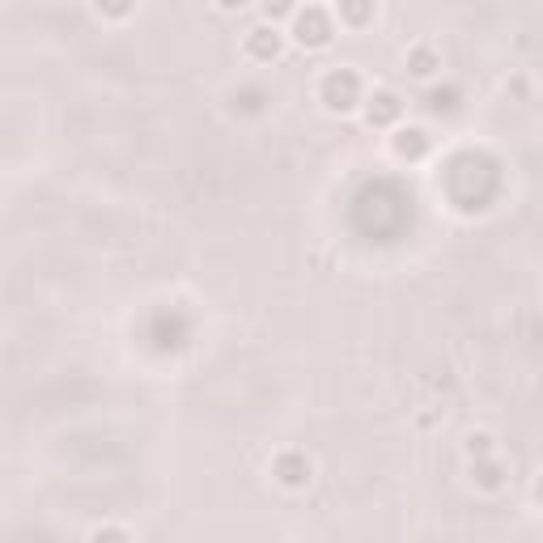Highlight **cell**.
Wrapping results in <instances>:
<instances>
[{"instance_id": "cell-2", "label": "cell", "mask_w": 543, "mask_h": 543, "mask_svg": "<svg viewBox=\"0 0 543 543\" xmlns=\"http://www.w3.org/2000/svg\"><path fill=\"white\" fill-rule=\"evenodd\" d=\"M297 38L306 43V47H323L327 43V21H323V13H301L297 17Z\"/></svg>"}, {"instance_id": "cell-3", "label": "cell", "mask_w": 543, "mask_h": 543, "mask_svg": "<svg viewBox=\"0 0 543 543\" xmlns=\"http://www.w3.org/2000/svg\"><path fill=\"white\" fill-rule=\"evenodd\" d=\"M395 115H399L395 93H378V98H369V123H386V119H395Z\"/></svg>"}, {"instance_id": "cell-1", "label": "cell", "mask_w": 543, "mask_h": 543, "mask_svg": "<svg viewBox=\"0 0 543 543\" xmlns=\"http://www.w3.org/2000/svg\"><path fill=\"white\" fill-rule=\"evenodd\" d=\"M327 106H336V110H348L353 102H357V81H353V73H336V77H327Z\"/></svg>"}, {"instance_id": "cell-7", "label": "cell", "mask_w": 543, "mask_h": 543, "mask_svg": "<svg viewBox=\"0 0 543 543\" xmlns=\"http://www.w3.org/2000/svg\"><path fill=\"white\" fill-rule=\"evenodd\" d=\"M221 4H225V9H234V4H242V0H221Z\"/></svg>"}, {"instance_id": "cell-6", "label": "cell", "mask_w": 543, "mask_h": 543, "mask_svg": "<svg viewBox=\"0 0 543 543\" xmlns=\"http://www.w3.org/2000/svg\"><path fill=\"white\" fill-rule=\"evenodd\" d=\"M284 9H289L284 0H268V13H284Z\"/></svg>"}, {"instance_id": "cell-4", "label": "cell", "mask_w": 543, "mask_h": 543, "mask_svg": "<svg viewBox=\"0 0 543 543\" xmlns=\"http://www.w3.org/2000/svg\"><path fill=\"white\" fill-rule=\"evenodd\" d=\"M412 73H416V77H429V73H433V56H429V51H416V56H412Z\"/></svg>"}, {"instance_id": "cell-5", "label": "cell", "mask_w": 543, "mask_h": 543, "mask_svg": "<svg viewBox=\"0 0 543 543\" xmlns=\"http://www.w3.org/2000/svg\"><path fill=\"white\" fill-rule=\"evenodd\" d=\"M408 140H399V153H416L420 149V132H403Z\"/></svg>"}]
</instances>
